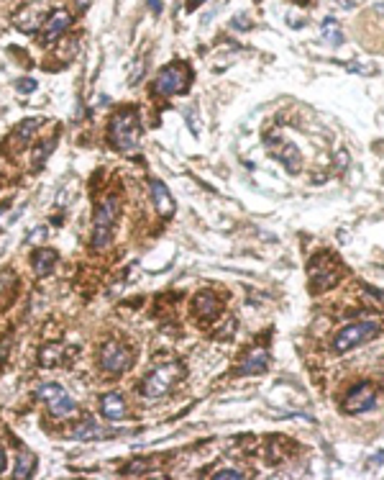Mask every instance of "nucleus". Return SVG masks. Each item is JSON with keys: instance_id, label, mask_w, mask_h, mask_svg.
I'll list each match as a JSON object with an SVG mask.
<instances>
[{"instance_id": "13", "label": "nucleus", "mask_w": 384, "mask_h": 480, "mask_svg": "<svg viewBox=\"0 0 384 480\" xmlns=\"http://www.w3.org/2000/svg\"><path fill=\"white\" fill-rule=\"evenodd\" d=\"M44 10L39 8V6H28V8H23L21 13H16L13 16V23H16V28H21L23 34H34V31H39V28L44 26Z\"/></svg>"}, {"instance_id": "28", "label": "nucleus", "mask_w": 384, "mask_h": 480, "mask_svg": "<svg viewBox=\"0 0 384 480\" xmlns=\"http://www.w3.org/2000/svg\"><path fill=\"white\" fill-rule=\"evenodd\" d=\"M90 3H92V0H77V6H80V10H85V8H88Z\"/></svg>"}, {"instance_id": "16", "label": "nucleus", "mask_w": 384, "mask_h": 480, "mask_svg": "<svg viewBox=\"0 0 384 480\" xmlns=\"http://www.w3.org/2000/svg\"><path fill=\"white\" fill-rule=\"evenodd\" d=\"M57 262H59V252H57V249L41 247V249H36L34 252V272L39 278H46V275L57 267Z\"/></svg>"}, {"instance_id": "7", "label": "nucleus", "mask_w": 384, "mask_h": 480, "mask_svg": "<svg viewBox=\"0 0 384 480\" xmlns=\"http://www.w3.org/2000/svg\"><path fill=\"white\" fill-rule=\"evenodd\" d=\"M36 396L41 401H46L49 403V411H52L57 419H67L74 414V401H72V396L64 390V385H59V383H44V385H39L36 388Z\"/></svg>"}, {"instance_id": "11", "label": "nucleus", "mask_w": 384, "mask_h": 480, "mask_svg": "<svg viewBox=\"0 0 384 480\" xmlns=\"http://www.w3.org/2000/svg\"><path fill=\"white\" fill-rule=\"evenodd\" d=\"M70 23H72V16L67 13V10H62V8L52 10L44 21V41H41V44H52V41H57V39L62 37L64 31L70 28Z\"/></svg>"}, {"instance_id": "8", "label": "nucleus", "mask_w": 384, "mask_h": 480, "mask_svg": "<svg viewBox=\"0 0 384 480\" xmlns=\"http://www.w3.org/2000/svg\"><path fill=\"white\" fill-rule=\"evenodd\" d=\"M307 275H310V282H313V290L321 293V290L331 288L338 282V262L333 260L331 254H318L310 260V267H307Z\"/></svg>"}, {"instance_id": "26", "label": "nucleus", "mask_w": 384, "mask_h": 480, "mask_svg": "<svg viewBox=\"0 0 384 480\" xmlns=\"http://www.w3.org/2000/svg\"><path fill=\"white\" fill-rule=\"evenodd\" d=\"M6 470V452H3V450H0V472Z\"/></svg>"}, {"instance_id": "27", "label": "nucleus", "mask_w": 384, "mask_h": 480, "mask_svg": "<svg viewBox=\"0 0 384 480\" xmlns=\"http://www.w3.org/2000/svg\"><path fill=\"white\" fill-rule=\"evenodd\" d=\"M200 3H203V0H190V6H188V10H195L197 6H200Z\"/></svg>"}, {"instance_id": "2", "label": "nucleus", "mask_w": 384, "mask_h": 480, "mask_svg": "<svg viewBox=\"0 0 384 480\" xmlns=\"http://www.w3.org/2000/svg\"><path fill=\"white\" fill-rule=\"evenodd\" d=\"M182 378H185V365L182 363L159 365V367H154V370L146 375V381L139 385V393H141L143 399H161V396H167Z\"/></svg>"}, {"instance_id": "22", "label": "nucleus", "mask_w": 384, "mask_h": 480, "mask_svg": "<svg viewBox=\"0 0 384 480\" xmlns=\"http://www.w3.org/2000/svg\"><path fill=\"white\" fill-rule=\"evenodd\" d=\"M323 39L328 41L331 46H341L343 44V31H341V26H338V21L336 19H325L323 21Z\"/></svg>"}, {"instance_id": "24", "label": "nucleus", "mask_w": 384, "mask_h": 480, "mask_svg": "<svg viewBox=\"0 0 384 480\" xmlns=\"http://www.w3.org/2000/svg\"><path fill=\"white\" fill-rule=\"evenodd\" d=\"M36 90V80L26 77V80H18V93H34Z\"/></svg>"}, {"instance_id": "10", "label": "nucleus", "mask_w": 384, "mask_h": 480, "mask_svg": "<svg viewBox=\"0 0 384 480\" xmlns=\"http://www.w3.org/2000/svg\"><path fill=\"white\" fill-rule=\"evenodd\" d=\"M269 154L274 157V160H279V162L285 164L290 173L295 175L300 173V164H303V157H300V152H297V146L295 144H290V142H269L267 144Z\"/></svg>"}, {"instance_id": "19", "label": "nucleus", "mask_w": 384, "mask_h": 480, "mask_svg": "<svg viewBox=\"0 0 384 480\" xmlns=\"http://www.w3.org/2000/svg\"><path fill=\"white\" fill-rule=\"evenodd\" d=\"M105 436H110V429H103V426H98L95 421H90V419L72 429V439H82V442H90V439H105Z\"/></svg>"}, {"instance_id": "4", "label": "nucleus", "mask_w": 384, "mask_h": 480, "mask_svg": "<svg viewBox=\"0 0 384 480\" xmlns=\"http://www.w3.org/2000/svg\"><path fill=\"white\" fill-rule=\"evenodd\" d=\"M190 85V70L182 62H172L167 64L156 80H154V93L161 95V98H172L177 93H185Z\"/></svg>"}, {"instance_id": "14", "label": "nucleus", "mask_w": 384, "mask_h": 480, "mask_svg": "<svg viewBox=\"0 0 384 480\" xmlns=\"http://www.w3.org/2000/svg\"><path fill=\"white\" fill-rule=\"evenodd\" d=\"M100 414L108 419V421H123L125 419V401L123 396H118V393H105L103 399H100Z\"/></svg>"}, {"instance_id": "1", "label": "nucleus", "mask_w": 384, "mask_h": 480, "mask_svg": "<svg viewBox=\"0 0 384 480\" xmlns=\"http://www.w3.org/2000/svg\"><path fill=\"white\" fill-rule=\"evenodd\" d=\"M141 139V124H139V113L136 108L118 111L116 116L108 124V142L113 144L118 152H134Z\"/></svg>"}, {"instance_id": "12", "label": "nucleus", "mask_w": 384, "mask_h": 480, "mask_svg": "<svg viewBox=\"0 0 384 480\" xmlns=\"http://www.w3.org/2000/svg\"><path fill=\"white\" fill-rule=\"evenodd\" d=\"M192 311H195V316L200 318L203 324H210V321L221 314V300L215 298V293L203 290V293H197L195 300H192Z\"/></svg>"}, {"instance_id": "9", "label": "nucleus", "mask_w": 384, "mask_h": 480, "mask_svg": "<svg viewBox=\"0 0 384 480\" xmlns=\"http://www.w3.org/2000/svg\"><path fill=\"white\" fill-rule=\"evenodd\" d=\"M376 403V390L369 383H358L356 388L349 393V399L343 403L346 414H364Z\"/></svg>"}, {"instance_id": "25", "label": "nucleus", "mask_w": 384, "mask_h": 480, "mask_svg": "<svg viewBox=\"0 0 384 480\" xmlns=\"http://www.w3.org/2000/svg\"><path fill=\"white\" fill-rule=\"evenodd\" d=\"M149 8H152L154 13H159V10H161V3H159V0H149Z\"/></svg>"}, {"instance_id": "3", "label": "nucleus", "mask_w": 384, "mask_h": 480, "mask_svg": "<svg viewBox=\"0 0 384 480\" xmlns=\"http://www.w3.org/2000/svg\"><path fill=\"white\" fill-rule=\"evenodd\" d=\"M118 216H121V198L118 195L103 198V203L95 211V221H92V247L95 249H103V247L110 244Z\"/></svg>"}, {"instance_id": "23", "label": "nucleus", "mask_w": 384, "mask_h": 480, "mask_svg": "<svg viewBox=\"0 0 384 480\" xmlns=\"http://www.w3.org/2000/svg\"><path fill=\"white\" fill-rule=\"evenodd\" d=\"M213 478L215 480H223V478H228V480H241L243 478V472H239V470H218V472H213Z\"/></svg>"}, {"instance_id": "18", "label": "nucleus", "mask_w": 384, "mask_h": 480, "mask_svg": "<svg viewBox=\"0 0 384 480\" xmlns=\"http://www.w3.org/2000/svg\"><path fill=\"white\" fill-rule=\"evenodd\" d=\"M149 188H152V198H154L156 211H159L161 216H172V213H174V200H172L170 191L164 188V182L152 180L149 182Z\"/></svg>"}, {"instance_id": "15", "label": "nucleus", "mask_w": 384, "mask_h": 480, "mask_svg": "<svg viewBox=\"0 0 384 480\" xmlns=\"http://www.w3.org/2000/svg\"><path fill=\"white\" fill-rule=\"evenodd\" d=\"M269 367V357L267 352L261 349V347H256V349H251V354L243 360L241 365H239V370H236V375H259V372H264Z\"/></svg>"}, {"instance_id": "20", "label": "nucleus", "mask_w": 384, "mask_h": 480, "mask_svg": "<svg viewBox=\"0 0 384 480\" xmlns=\"http://www.w3.org/2000/svg\"><path fill=\"white\" fill-rule=\"evenodd\" d=\"M36 454L23 450V452L18 454V462H16V478H31L36 472Z\"/></svg>"}, {"instance_id": "21", "label": "nucleus", "mask_w": 384, "mask_h": 480, "mask_svg": "<svg viewBox=\"0 0 384 480\" xmlns=\"http://www.w3.org/2000/svg\"><path fill=\"white\" fill-rule=\"evenodd\" d=\"M64 357V347L62 345H46L41 347V352H39V363L44 365V367H54V365H59Z\"/></svg>"}, {"instance_id": "29", "label": "nucleus", "mask_w": 384, "mask_h": 480, "mask_svg": "<svg viewBox=\"0 0 384 480\" xmlns=\"http://www.w3.org/2000/svg\"><path fill=\"white\" fill-rule=\"evenodd\" d=\"M376 10H379V13H384V3H379V6H376Z\"/></svg>"}, {"instance_id": "17", "label": "nucleus", "mask_w": 384, "mask_h": 480, "mask_svg": "<svg viewBox=\"0 0 384 480\" xmlns=\"http://www.w3.org/2000/svg\"><path fill=\"white\" fill-rule=\"evenodd\" d=\"M39 124H41V118H26V121L10 134L8 144L13 146V149H26L28 142H31V136H34L36 128H39Z\"/></svg>"}, {"instance_id": "6", "label": "nucleus", "mask_w": 384, "mask_h": 480, "mask_svg": "<svg viewBox=\"0 0 384 480\" xmlns=\"http://www.w3.org/2000/svg\"><path fill=\"white\" fill-rule=\"evenodd\" d=\"M379 334V324L376 321H356L349 324L338 332V336L333 339V349L336 352H349L358 345H367L369 339H374Z\"/></svg>"}, {"instance_id": "5", "label": "nucleus", "mask_w": 384, "mask_h": 480, "mask_svg": "<svg viewBox=\"0 0 384 480\" xmlns=\"http://www.w3.org/2000/svg\"><path fill=\"white\" fill-rule=\"evenodd\" d=\"M100 367L110 375H121V372H128L134 367V349L123 342H108V345L100 347V357H98Z\"/></svg>"}]
</instances>
